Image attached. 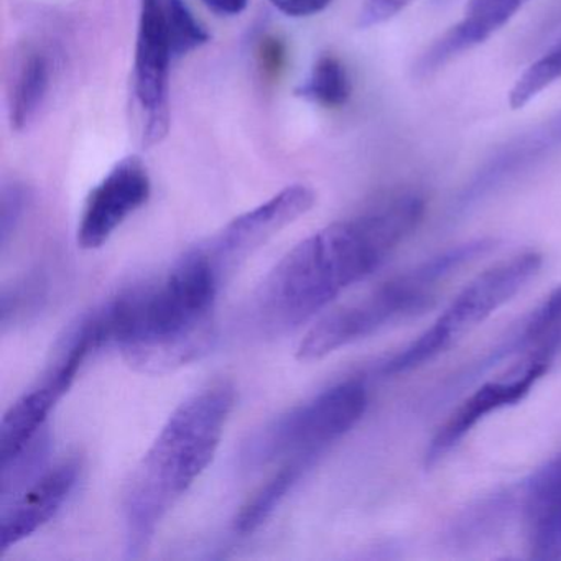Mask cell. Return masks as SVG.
<instances>
[{"label": "cell", "mask_w": 561, "mask_h": 561, "mask_svg": "<svg viewBox=\"0 0 561 561\" xmlns=\"http://www.w3.org/2000/svg\"><path fill=\"white\" fill-rule=\"evenodd\" d=\"M425 202L407 193L356 218L333 222L295 245L252 298V327L280 336L313 320L344 290L376 272L415 231Z\"/></svg>", "instance_id": "obj_1"}, {"label": "cell", "mask_w": 561, "mask_h": 561, "mask_svg": "<svg viewBox=\"0 0 561 561\" xmlns=\"http://www.w3.org/2000/svg\"><path fill=\"white\" fill-rule=\"evenodd\" d=\"M225 282L198 245L157 280L126 288L93 310L103 346H114L140 373L165 374L208 353L215 307Z\"/></svg>", "instance_id": "obj_2"}, {"label": "cell", "mask_w": 561, "mask_h": 561, "mask_svg": "<svg viewBox=\"0 0 561 561\" xmlns=\"http://www.w3.org/2000/svg\"><path fill=\"white\" fill-rule=\"evenodd\" d=\"M234 402V387L216 380L188 397L167 420L124 495L127 557H142L160 524L211 465Z\"/></svg>", "instance_id": "obj_3"}, {"label": "cell", "mask_w": 561, "mask_h": 561, "mask_svg": "<svg viewBox=\"0 0 561 561\" xmlns=\"http://www.w3.org/2000/svg\"><path fill=\"white\" fill-rule=\"evenodd\" d=\"M494 248V239H476L446 249L383 282L364 297L324 314L298 344V359L304 363L323 359L396 321L419 313L435 300L449 278Z\"/></svg>", "instance_id": "obj_4"}, {"label": "cell", "mask_w": 561, "mask_h": 561, "mask_svg": "<svg viewBox=\"0 0 561 561\" xmlns=\"http://www.w3.org/2000/svg\"><path fill=\"white\" fill-rule=\"evenodd\" d=\"M366 409L367 389L360 380L336 383L252 433L242 446L241 466L259 471L290 459L318 461L359 423Z\"/></svg>", "instance_id": "obj_5"}, {"label": "cell", "mask_w": 561, "mask_h": 561, "mask_svg": "<svg viewBox=\"0 0 561 561\" xmlns=\"http://www.w3.org/2000/svg\"><path fill=\"white\" fill-rule=\"evenodd\" d=\"M540 267L541 255L528 251L481 272L456 295L455 300L425 333L386 360L380 373L383 376H397L435 359L511 301L538 274Z\"/></svg>", "instance_id": "obj_6"}, {"label": "cell", "mask_w": 561, "mask_h": 561, "mask_svg": "<svg viewBox=\"0 0 561 561\" xmlns=\"http://www.w3.org/2000/svg\"><path fill=\"white\" fill-rule=\"evenodd\" d=\"M314 202L317 196L308 186H287L196 245L226 284L259 249L307 215Z\"/></svg>", "instance_id": "obj_7"}, {"label": "cell", "mask_w": 561, "mask_h": 561, "mask_svg": "<svg viewBox=\"0 0 561 561\" xmlns=\"http://www.w3.org/2000/svg\"><path fill=\"white\" fill-rule=\"evenodd\" d=\"M173 55L167 37L162 0H142L136 45V94L147 113L144 142L156 146L170 126L169 80Z\"/></svg>", "instance_id": "obj_8"}, {"label": "cell", "mask_w": 561, "mask_h": 561, "mask_svg": "<svg viewBox=\"0 0 561 561\" xmlns=\"http://www.w3.org/2000/svg\"><path fill=\"white\" fill-rule=\"evenodd\" d=\"M550 364V360L543 357H520L504 376L495 377L469 393L436 430L426 448V466L442 461L485 416L520 402L530 392L531 387L543 377Z\"/></svg>", "instance_id": "obj_9"}, {"label": "cell", "mask_w": 561, "mask_h": 561, "mask_svg": "<svg viewBox=\"0 0 561 561\" xmlns=\"http://www.w3.org/2000/svg\"><path fill=\"white\" fill-rule=\"evenodd\" d=\"M149 173L137 157L121 160L88 196L78 226V244L87 251L103 248L129 216L149 202Z\"/></svg>", "instance_id": "obj_10"}, {"label": "cell", "mask_w": 561, "mask_h": 561, "mask_svg": "<svg viewBox=\"0 0 561 561\" xmlns=\"http://www.w3.org/2000/svg\"><path fill=\"white\" fill-rule=\"evenodd\" d=\"M80 474L81 462L77 458L65 459L45 469L18 494L4 499L0 505V553L47 525L67 504Z\"/></svg>", "instance_id": "obj_11"}, {"label": "cell", "mask_w": 561, "mask_h": 561, "mask_svg": "<svg viewBox=\"0 0 561 561\" xmlns=\"http://www.w3.org/2000/svg\"><path fill=\"white\" fill-rule=\"evenodd\" d=\"M524 514L531 558L561 560V453L528 479Z\"/></svg>", "instance_id": "obj_12"}, {"label": "cell", "mask_w": 561, "mask_h": 561, "mask_svg": "<svg viewBox=\"0 0 561 561\" xmlns=\"http://www.w3.org/2000/svg\"><path fill=\"white\" fill-rule=\"evenodd\" d=\"M560 147L561 111L537 129L512 140L494 159L489 160L488 165L476 175L471 185L462 193L459 203L462 208H469Z\"/></svg>", "instance_id": "obj_13"}, {"label": "cell", "mask_w": 561, "mask_h": 561, "mask_svg": "<svg viewBox=\"0 0 561 561\" xmlns=\"http://www.w3.org/2000/svg\"><path fill=\"white\" fill-rule=\"evenodd\" d=\"M561 350V287L545 298L517 331L491 354L484 366L512 356H538L553 360Z\"/></svg>", "instance_id": "obj_14"}, {"label": "cell", "mask_w": 561, "mask_h": 561, "mask_svg": "<svg viewBox=\"0 0 561 561\" xmlns=\"http://www.w3.org/2000/svg\"><path fill=\"white\" fill-rule=\"evenodd\" d=\"M528 0H469L465 18L446 32V44L462 55L501 31Z\"/></svg>", "instance_id": "obj_15"}, {"label": "cell", "mask_w": 561, "mask_h": 561, "mask_svg": "<svg viewBox=\"0 0 561 561\" xmlns=\"http://www.w3.org/2000/svg\"><path fill=\"white\" fill-rule=\"evenodd\" d=\"M313 459H290L278 468V471L254 492L251 499L242 505L241 512L234 518V530L249 535L259 530L274 514L275 508L290 494L291 489L313 468Z\"/></svg>", "instance_id": "obj_16"}, {"label": "cell", "mask_w": 561, "mask_h": 561, "mask_svg": "<svg viewBox=\"0 0 561 561\" xmlns=\"http://www.w3.org/2000/svg\"><path fill=\"white\" fill-rule=\"evenodd\" d=\"M51 87V61L41 51L25 58L19 71L11 96V123L15 130H24L37 119L47 103Z\"/></svg>", "instance_id": "obj_17"}, {"label": "cell", "mask_w": 561, "mask_h": 561, "mask_svg": "<svg viewBox=\"0 0 561 561\" xmlns=\"http://www.w3.org/2000/svg\"><path fill=\"white\" fill-rule=\"evenodd\" d=\"M351 91L353 87L344 65L337 58L321 57L295 93L310 103L333 110L350 101Z\"/></svg>", "instance_id": "obj_18"}, {"label": "cell", "mask_w": 561, "mask_h": 561, "mask_svg": "<svg viewBox=\"0 0 561 561\" xmlns=\"http://www.w3.org/2000/svg\"><path fill=\"white\" fill-rule=\"evenodd\" d=\"M162 5L173 60L186 57L208 44V32L190 11L185 0H162Z\"/></svg>", "instance_id": "obj_19"}, {"label": "cell", "mask_w": 561, "mask_h": 561, "mask_svg": "<svg viewBox=\"0 0 561 561\" xmlns=\"http://www.w3.org/2000/svg\"><path fill=\"white\" fill-rule=\"evenodd\" d=\"M558 80H561V41L515 81L508 94V104L512 110H522Z\"/></svg>", "instance_id": "obj_20"}, {"label": "cell", "mask_w": 561, "mask_h": 561, "mask_svg": "<svg viewBox=\"0 0 561 561\" xmlns=\"http://www.w3.org/2000/svg\"><path fill=\"white\" fill-rule=\"evenodd\" d=\"M47 282L41 275H31L2 291V327L14 324L42 307L47 297Z\"/></svg>", "instance_id": "obj_21"}, {"label": "cell", "mask_w": 561, "mask_h": 561, "mask_svg": "<svg viewBox=\"0 0 561 561\" xmlns=\"http://www.w3.org/2000/svg\"><path fill=\"white\" fill-rule=\"evenodd\" d=\"M28 195L27 190L19 183L5 185L2 190V199H0V244L2 249L8 248L12 236L18 231L27 211Z\"/></svg>", "instance_id": "obj_22"}, {"label": "cell", "mask_w": 561, "mask_h": 561, "mask_svg": "<svg viewBox=\"0 0 561 561\" xmlns=\"http://www.w3.org/2000/svg\"><path fill=\"white\" fill-rule=\"evenodd\" d=\"M412 2L413 0H364L357 25L360 28H373L386 24Z\"/></svg>", "instance_id": "obj_23"}, {"label": "cell", "mask_w": 561, "mask_h": 561, "mask_svg": "<svg viewBox=\"0 0 561 561\" xmlns=\"http://www.w3.org/2000/svg\"><path fill=\"white\" fill-rule=\"evenodd\" d=\"M272 4L288 18H311L320 14L331 0H271Z\"/></svg>", "instance_id": "obj_24"}, {"label": "cell", "mask_w": 561, "mask_h": 561, "mask_svg": "<svg viewBox=\"0 0 561 561\" xmlns=\"http://www.w3.org/2000/svg\"><path fill=\"white\" fill-rule=\"evenodd\" d=\"M202 2L209 11L221 18H234L248 8V0H202Z\"/></svg>", "instance_id": "obj_25"}]
</instances>
